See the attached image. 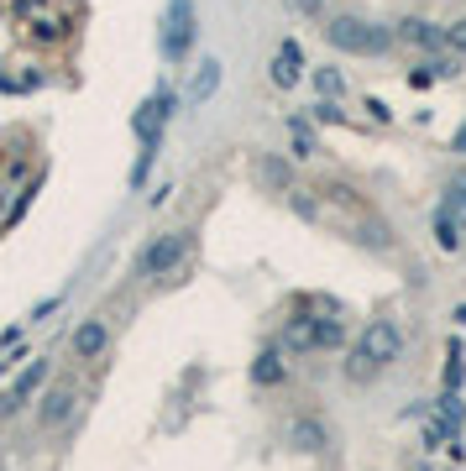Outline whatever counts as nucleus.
<instances>
[{
	"instance_id": "nucleus-33",
	"label": "nucleus",
	"mask_w": 466,
	"mask_h": 471,
	"mask_svg": "<svg viewBox=\"0 0 466 471\" xmlns=\"http://www.w3.org/2000/svg\"><path fill=\"white\" fill-rule=\"evenodd\" d=\"M451 147H456V153H466V126L456 131V142H451Z\"/></svg>"
},
{
	"instance_id": "nucleus-28",
	"label": "nucleus",
	"mask_w": 466,
	"mask_h": 471,
	"mask_svg": "<svg viewBox=\"0 0 466 471\" xmlns=\"http://www.w3.org/2000/svg\"><path fill=\"white\" fill-rule=\"evenodd\" d=\"M153 157H157V147H142L136 168H131V188H142V184H147V173H153Z\"/></svg>"
},
{
	"instance_id": "nucleus-22",
	"label": "nucleus",
	"mask_w": 466,
	"mask_h": 471,
	"mask_svg": "<svg viewBox=\"0 0 466 471\" xmlns=\"http://www.w3.org/2000/svg\"><path fill=\"white\" fill-rule=\"evenodd\" d=\"M462 241H466L462 225H456V220H451V215L435 205V247H440V251H462Z\"/></svg>"
},
{
	"instance_id": "nucleus-27",
	"label": "nucleus",
	"mask_w": 466,
	"mask_h": 471,
	"mask_svg": "<svg viewBox=\"0 0 466 471\" xmlns=\"http://www.w3.org/2000/svg\"><path fill=\"white\" fill-rule=\"evenodd\" d=\"M404 79H409V90H430L435 84V63H414Z\"/></svg>"
},
{
	"instance_id": "nucleus-24",
	"label": "nucleus",
	"mask_w": 466,
	"mask_h": 471,
	"mask_svg": "<svg viewBox=\"0 0 466 471\" xmlns=\"http://www.w3.org/2000/svg\"><path fill=\"white\" fill-rule=\"evenodd\" d=\"M440 210H445V215L456 220V225H462V236H466V199H462V194H451V188H440Z\"/></svg>"
},
{
	"instance_id": "nucleus-18",
	"label": "nucleus",
	"mask_w": 466,
	"mask_h": 471,
	"mask_svg": "<svg viewBox=\"0 0 466 471\" xmlns=\"http://www.w3.org/2000/svg\"><path fill=\"white\" fill-rule=\"evenodd\" d=\"M215 90H220V58H205L199 74H194V84H189V105H205Z\"/></svg>"
},
{
	"instance_id": "nucleus-4",
	"label": "nucleus",
	"mask_w": 466,
	"mask_h": 471,
	"mask_svg": "<svg viewBox=\"0 0 466 471\" xmlns=\"http://www.w3.org/2000/svg\"><path fill=\"white\" fill-rule=\"evenodd\" d=\"M356 351L373 362L377 372H388V367L404 356V330H399L393 319H367V330L356 336Z\"/></svg>"
},
{
	"instance_id": "nucleus-34",
	"label": "nucleus",
	"mask_w": 466,
	"mask_h": 471,
	"mask_svg": "<svg viewBox=\"0 0 466 471\" xmlns=\"http://www.w3.org/2000/svg\"><path fill=\"white\" fill-rule=\"evenodd\" d=\"M451 319H456V325L466 330V304H456V314H451Z\"/></svg>"
},
{
	"instance_id": "nucleus-13",
	"label": "nucleus",
	"mask_w": 466,
	"mask_h": 471,
	"mask_svg": "<svg viewBox=\"0 0 466 471\" xmlns=\"http://www.w3.org/2000/svg\"><path fill=\"white\" fill-rule=\"evenodd\" d=\"M42 377H48V362H31L27 372L16 377V382H11V393H5V398H0V414H16V408L27 404L31 393H37V388H42Z\"/></svg>"
},
{
	"instance_id": "nucleus-8",
	"label": "nucleus",
	"mask_w": 466,
	"mask_h": 471,
	"mask_svg": "<svg viewBox=\"0 0 466 471\" xmlns=\"http://www.w3.org/2000/svg\"><path fill=\"white\" fill-rule=\"evenodd\" d=\"M74 404H79L74 382H53V388L42 393V404H37V424H42V430H63V424L74 419Z\"/></svg>"
},
{
	"instance_id": "nucleus-1",
	"label": "nucleus",
	"mask_w": 466,
	"mask_h": 471,
	"mask_svg": "<svg viewBox=\"0 0 466 471\" xmlns=\"http://www.w3.org/2000/svg\"><path fill=\"white\" fill-rule=\"evenodd\" d=\"M325 42L346 53V58H382V53H393L399 48V37L388 22H373V16H356V11H336V16H325Z\"/></svg>"
},
{
	"instance_id": "nucleus-21",
	"label": "nucleus",
	"mask_w": 466,
	"mask_h": 471,
	"mask_svg": "<svg viewBox=\"0 0 466 471\" xmlns=\"http://www.w3.org/2000/svg\"><path fill=\"white\" fill-rule=\"evenodd\" d=\"M314 90L320 100H346V74L330 63V68H314Z\"/></svg>"
},
{
	"instance_id": "nucleus-3",
	"label": "nucleus",
	"mask_w": 466,
	"mask_h": 471,
	"mask_svg": "<svg viewBox=\"0 0 466 471\" xmlns=\"http://www.w3.org/2000/svg\"><path fill=\"white\" fill-rule=\"evenodd\" d=\"M194 37H199V16H194V5H189V0H168V11H163V37H157L163 58L184 63L189 48H194Z\"/></svg>"
},
{
	"instance_id": "nucleus-5",
	"label": "nucleus",
	"mask_w": 466,
	"mask_h": 471,
	"mask_svg": "<svg viewBox=\"0 0 466 471\" xmlns=\"http://www.w3.org/2000/svg\"><path fill=\"white\" fill-rule=\"evenodd\" d=\"M283 445H288L294 456H325V450H330V424H325L320 414H294V419L283 424Z\"/></svg>"
},
{
	"instance_id": "nucleus-7",
	"label": "nucleus",
	"mask_w": 466,
	"mask_h": 471,
	"mask_svg": "<svg viewBox=\"0 0 466 471\" xmlns=\"http://www.w3.org/2000/svg\"><path fill=\"white\" fill-rule=\"evenodd\" d=\"M393 37H399V48H414V53H440V48H445V27H435L430 16L393 22Z\"/></svg>"
},
{
	"instance_id": "nucleus-16",
	"label": "nucleus",
	"mask_w": 466,
	"mask_h": 471,
	"mask_svg": "<svg viewBox=\"0 0 466 471\" xmlns=\"http://www.w3.org/2000/svg\"><path fill=\"white\" fill-rule=\"evenodd\" d=\"M435 419L445 424V430H451V440L462 435V430H466V404H462V393H445V388H440V398H435Z\"/></svg>"
},
{
	"instance_id": "nucleus-32",
	"label": "nucleus",
	"mask_w": 466,
	"mask_h": 471,
	"mask_svg": "<svg viewBox=\"0 0 466 471\" xmlns=\"http://www.w3.org/2000/svg\"><path fill=\"white\" fill-rule=\"evenodd\" d=\"M445 188H451V194H462V199H466V162L456 168V173H451V179H445Z\"/></svg>"
},
{
	"instance_id": "nucleus-14",
	"label": "nucleus",
	"mask_w": 466,
	"mask_h": 471,
	"mask_svg": "<svg viewBox=\"0 0 466 471\" xmlns=\"http://www.w3.org/2000/svg\"><path fill=\"white\" fill-rule=\"evenodd\" d=\"M251 382H257V388H278V382H288V367H283V345H268V351L251 362Z\"/></svg>"
},
{
	"instance_id": "nucleus-20",
	"label": "nucleus",
	"mask_w": 466,
	"mask_h": 471,
	"mask_svg": "<svg viewBox=\"0 0 466 471\" xmlns=\"http://www.w3.org/2000/svg\"><path fill=\"white\" fill-rule=\"evenodd\" d=\"M314 341H320V351H341V345H346V319H341V314H320Z\"/></svg>"
},
{
	"instance_id": "nucleus-11",
	"label": "nucleus",
	"mask_w": 466,
	"mask_h": 471,
	"mask_svg": "<svg viewBox=\"0 0 466 471\" xmlns=\"http://www.w3.org/2000/svg\"><path fill=\"white\" fill-rule=\"evenodd\" d=\"M299 79H304V48H299L294 37H283L278 58H273V84H278V90H294Z\"/></svg>"
},
{
	"instance_id": "nucleus-9",
	"label": "nucleus",
	"mask_w": 466,
	"mask_h": 471,
	"mask_svg": "<svg viewBox=\"0 0 466 471\" xmlns=\"http://www.w3.org/2000/svg\"><path fill=\"white\" fill-rule=\"evenodd\" d=\"M251 173L268 194H294V157L283 153H257L251 157Z\"/></svg>"
},
{
	"instance_id": "nucleus-19",
	"label": "nucleus",
	"mask_w": 466,
	"mask_h": 471,
	"mask_svg": "<svg viewBox=\"0 0 466 471\" xmlns=\"http://www.w3.org/2000/svg\"><path fill=\"white\" fill-rule=\"evenodd\" d=\"M341 372H346V382H351V388H367V382H377V367L373 362H367V356H362V351H356V345H351V351H346V362H341Z\"/></svg>"
},
{
	"instance_id": "nucleus-10",
	"label": "nucleus",
	"mask_w": 466,
	"mask_h": 471,
	"mask_svg": "<svg viewBox=\"0 0 466 471\" xmlns=\"http://www.w3.org/2000/svg\"><path fill=\"white\" fill-rule=\"evenodd\" d=\"M68 345H74V356L79 362H94V356H105L110 351V325L94 314V319H79L74 325V336H68Z\"/></svg>"
},
{
	"instance_id": "nucleus-31",
	"label": "nucleus",
	"mask_w": 466,
	"mask_h": 471,
	"mask_svg": "<svg viewBox=\"0 0 466 471\" xmlns=\"http://www.w3.org/2000/svg\"><path fill=\"white\" fill-rule=\"evenodd\" d=\"M367 116H373L377 126H388V121H393V110H388V105H382L377 94H373V100H367Z\"/></svg>"
},
{
	"instance_id": "nucleus-17",
	"label": "nucleus",
	"mask_w": 466,
	"mask_h": 471,
	"mask_svg": "<svg viewBox=\"0 0 466 471\" xmlns=\"http://www.w3.org/2000/svg\"><path fill=\"white\" fill-rule=\"evenodd\" d=\"M462 382H466V345H462V336L445 345V377H440V388L445 393H462Z\"/></svg>"
},
{
	"instance_id": "nucleus-6",
	"label": "nucleus",
	"mask_w": 466,
	"mask_h": 471,
	"mask_svg": "<svg viewBox=\"0 0 466 471\" xmlns=\"http://www.w3.org/2000/svg\"><path fill=\"white\" fill-rule=\"evenodd\" d=\"M173 105H179L173 90H157L153 100L131 116V131L142 136V147H157V142H163V126H168V116H173Z\"/></svg>"
},
{
	"instance_id": "nucleus-2",
	"label": "nucleus",
	"mask_w": 466,
	"mask_h": 471,
	"mask_svg": "<svg viewBox=\"0 0 466 471\" xmlns=\"http://www.w3.org/2000/svg\"><path fill=\"white\" fill-rule=\"evenodd\" d=\"M189 247H194V231H163V236H153L142 247V257H136V278H168L189 257Z\"/></svg>"
},
{
	"instance_id": "nucleus-23",
	"label": "nucleus",
	"mask_w": 466,
	"mask_h": 471,
	"mask_svg": "<svg viewBox=\"0 0 466 471\" xmlns=\"http://www.w3.org/2000/svg\"><path fill=\"white\" fill-rule=\"evenodd\" d=\"M445 53H456L466 63V16H456L451 27H445Z\"/></svg>"
},
{
	"instance_id": "nucleus-25",
	"label": "nucleus",
	"mask_w": 466,
	"mask_h": 471,
	"mask_svg": "<svg viewBox=\"0 0 466 471\" xmlns=\"http://www.w3.org/2000/svg\"><path fill=\"white\" fill-rule=\"evenodd\" d=\"M310 121L314 126H330V121H346V110H341V100H320L310 110Z\"/></svg>"
},
{
	"instance_id": "nucleus-26",
	"label": "nucleus",
	"mask_w": 466,
	"mask_h": 471,
	"mask_svg": "<svg viewBox=\"0 0 466 471\" xmlns=\"http://www.w3.org/2000/svg\"><path fill=\"white\" fill-rule=\"evenodd\" d=\"M288 205H294L304 220H320V199H314L310 188H294V194H288Z\"/></svg>"
},
{
	"instance_id": "nucleus-29",
	"label": "nucleus",
	"mask_w": 466,
	"mask_h": 471,
	"mask_svg": "<svg viewBox=\"0 0 466 471\" xmlns=\"http://www.w3.org/2000/svg\"><path fill=\"white\" fill-rule=\"evenodd\" d=\"M435 63V79H456V74H462V58H456V53H440V58H430Z\"/></svg>"
},
{
	"instance_id": "nucleus-15",
	"label": "nucleus",
	"mask_w": 466,
	"mask_h": 471,
	"mask_svg": "<svg viewBox=\"0 0 466 471\" xmlns=\"http://www.w3.org/2000/svg\"><path fill=\"white\" fill-rule=\"evenodd\" d=\"M288 142H294V162H310L320 157V136H314L310 116H288Z\"/></svg>"
},
{
	"instance_id": "nucleus-30",
	"label": "nucleus",
	"mask_w": 466,
	"mask_h": 471,
	"mask_svg": "<svg viewBox=\"0 0 466 471\" xmlns=\"http://www.w3.org/2000/svg\"><path fill=\"white\" fill-rule=\"evenodd\" d=\"M288 11H294V16H325V0H288Z\"/></svg>"
},
{
	"instance_id": "nucleus-12",
	"label": "nucleus",
	"mask_w": 466,
	"mask_h": 471,
	"mask_svg": "<svg viewBox=\"0 0 466 471\" xmlns=\"http://www.w3.org/2000/svg\"><path fill=\"white\" fill-rule=\"evenodd\" d=\"M314 325H320V314H294L288 325H283V336H278V345L283 351H294V356H304V351H320V341H314Z\"/></svg>"
}]
</instances>
